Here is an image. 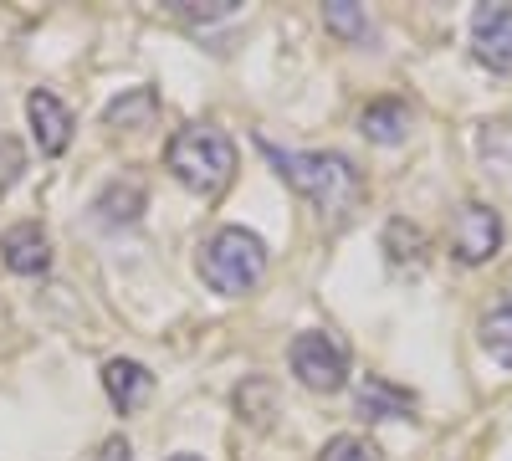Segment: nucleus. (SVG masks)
<instances>
[{
  "instance_id": "obj_5",
  "label": "nucleus",
  "mask_w": 512,
  "mask_h": 461,
  "mask_svg": "<svg viewBox=\"0 0 512 461\" xmlns=\"http://www.w3.org/2000/svg\"><path fill=\"white\" fill-rule=\"evenodd\" d=\"M497 246H502V216L487 200H461L451 216V257L461 267H482L497 257Z\"/></svg>"
},
{
  "instance_id": "obj_16",
  "label": "nucleus",
  "mask_w": 512,
  "mask_h": 461,
  "mask_svg": "<svg viewBox=\"0 0 512 461\" xmlns=\"http://www.w3.org/2000/svg\"><path fill=\"white\" fill-rule=\"evenodd\" d=\"M323 21H328L333 36H344V41H369V36H374L369 16L354 6V0H328V6H323Z\"/></svg>"
},
{
  "instance_id": "obj_10",
  "label": "nucleus",
  "mask_w": 512,
  "mask_h": 461,
  "mask_svg": "<svg viewBox=\"0 0 512 461\" xmlns=\"http://www.w3.org/2000/svg\"><path fill=\"white\" fill-rule=\"evenodd\" d=\"M354 405L359 415H369V421H405V415H415V395L395 380H384V374H364L359 390H354Z\"/></svg>"
},
{
  "instance_id": "obj_13",
  "label": "nucleus",
  "mask_w": 512,
  "mask_h": 461,
  "mask_svg": "<svg viewBox=\"0 0 512 461\" xmlns=\"http://www.w3.org/2000/svg\"><path fill=\"white\" fill-rule=\"evenodd\" d=\"M477 333H482V349H487L502 369H512V292L482 313V328H477Z\"/></svg>"
},
{
  "instance_id": "obj_20",
  "label": "nucleus",
  "mask_w": 512,
  "mask_h": 461,
  "mask_svg": "<svg viewBox=\"0 0 512 461\" xmlns=\"http://www.w3.org/2000/svg\"><path fill=\"white\" fill-rule=\"evenodd\" d=\"M241 6V0H205V6H200V0H175V11L185 16V21H221V16H231Z\"/></svg>"
},
{
  "instance_id": "obj_6",
  "label": "nucleus",
  "mask_w": 512,
  "mask_h": 461,
  "mask_svg": "<svg viewBox=\"0 0 512 461\" xmlns=\"http://www.w3.org/2000/svg\"><path fill=\"white\" fill-rule=\"evenodd\" d=\"M472 57L492 72H512V6L472 11Z\"/></svg>"
},
{
  "instance_id": "obj_1",
  "label": "nucleus",
  "mask_w": 512,
  "mask_h": 461,
  "mask_svg": "<svg viewBox=\"0 0 512 461\" xmlns=\"http://www.w3.org/2000/svg\"><path fill=\"white\" fill-rule=\"evenodd\" d=\"M262 154L277 164V175L303 195V200H313L323 216H333V221H344L354 205H359V195H364V180H359V170L344 159V154H308V149H277V144H267L262 139Z\"/></svg>"
},
{
  "instance_id": "obj_14",
  "label": "nucleus",
  "mask_w": 512,
  "mask_h": 461,
  "mask_svg": "<svg viewBox=\"0 0 512 461\" xmlns=\"http://www.w3.org/2000/svg\"><path fill=\"white\" fill-rule=\"evenodd\" d=\"M154 113H159V98H154V88H134V93L113 98L103 118H108V129H149V123H154Z\"/></svg>"
},
{
  "instance_id": "obj_22",
  "label": "nucleus",
  "mask_w": 512,
  "mask_h": 461,
  "mask_svg": "<svg viewBox=\"0 0 512 461\" xmlns=\"http://www.w3.org/2000/svg\"><path fill=\"white\" fill-rule=\"evenodd\" d=\"M169 461H200V456H190V451H185V456H169Z\"/></svg>"
},
{
  "instance_id": "obj_17",
  "label": "nucleus",
  "mask_w": 512,
  "mask_h": 461,
  "mask_svg": "<svg viewBox=\"0 0 512 461\" xmlns=\"http://www.w3.org/2000/svg\"><path fill=\"white\" fill-rule=\"evenodd\" d=\"M384 251H390L395 267L420 262V257H425V231L410 226V221H390V226H384Z\"/></svg>"
},
{
  "instance_id": "obj_18",
  "label": "nucleus",
  "mask_w": 512,
  "mask_h": 461,
  "mask_svg": "<svg viewBox=\"0 0 512 461\" xmlns=\"http://www.w3.org/2000/svg\"><path fill=\"white\" fill-rule=\"evenodd\" d=\"M318 461H379V451H374L364 436H349V431H344V436H333V441L323 446Z\"/></svg>"
},
{
  "instance_id": "obj_11",
  "label": "nucleus",
  "mask_w": 512,
  "mask_h": 461,
  "mask_svg": "<svg viewBox=\"0 0 512 461\" xmlns=\"http://www.w3.org/2000/svg\"><path fill=\"white\" fill-rule=\"evenodd\" d=\"M144 205H149V190H144V180H113V185H103V195L93 200V211H98V221L103 226H134L139 216H144Z\"/></svg>"
},
{
  "instance_id": "obj_9",
  "label": "nucleus",
  "mask_w": 512,
  "mask_h": 461,
  "mask_svg": "<svg viewBox=\"0 0 512 461\" xmlns=\"http://www.w3.org/2000/svg\"><path fill=\"white\" fill-rule=\"evenodd\" d=\"M103 390H108L113 410L134 415V410H144L149 395H154V374H149L139 359H108V364H103Z\"/></svg>"
},
{
  "instance_id": "obj_12",
  "label": "nucleus",
  "mask_w": 512,
  "mask_h": 461,
  "mask_svg": "<svg viewBox=\"0 0 512 461\" xmlns=\"http://www.w3.org/2000/svg\"><path fill=\"white\" fill-rule=\"evenodd\" d=\"M359 129L369 144H400L410 134V108L400 98H374L364 113H359Z\"/></svg>"
},
{
  "instance_id": "obj_8",
  "label": "nucleus",
  "mask_w": 512,
  "mask_h": 461,
  "mask_svg": "<svg viewBox=\"0 0 512 461\" xmlns=\"http://www.w3.org/2000/svg\"><path fill=\"white\" fill-rule=\"evenodd\" d=\"M0 262H6L16 277H41V272L52 267V241H47V231H41L36 221L6 226V236H0Z\"/></svg>"
},
{
  "instance_id": "obj_7",
  "label": "nucleus",
  "mask_w": 512,
  "mask_h": 461,
  "mask_svg": "<svg viewBox=\"0 0 512 461\" xmlns=\"http://www.w3.org/2000/svg\"><path fill=\"white\" fill-rule=\"evenodd\" d=\"M26 118H31V134H36V149L41 154H52V159L67 154V144H72V108L57 93L36 88L26 98Z\"/></svg>"
},
{
  "instance_id": "obj_21",
  "label": "nucleus",
  "mask_w": 512,
  "mask_h": 461,
  "mask_svg": "<svg viewBox=\"0 0 512 461\" xmlns=\"http://www.w3.org/2000/svg\"><path fill=\"white\" fill-rule=\"evenodd\" d=\"M93 461H134V446H128L123 436H108L103 446H98V456Z\"/></svg>"
},
{
  "instance_id": "obj_2",
  "label": "nucleus",
  "mask_w": 512,
  "mask_h": 461,
  "mask_svg": "<svg viewBox=\"0 0 512 461\" xmlns=\"http://www.w3.org/2000/svg\"><path fill=\"white\" fill-rule=\"evenodd\" d=\"M164 164L185 190L210 200L236 180V144H231L226 129H216V123H185V129L164 144Z\"/></svg>"
},
{
  "instance_id": "obj_15",
  "label": "nucleus",
  "mask_w": 512,
  "mask_h": 461,
  "mask_svg": "<svg viewBox=\"0 0 512 461\" xmlns=\"http://www.w3.org/2000/svg\"><path fill=\"white\" fill-rule=\"evenodd\" d=\"M477 149H482V159H487V170H492V175L512 180V123H507V118H497V123H482Z\"/></svg>"
},
{
  "instance_id": "obj_19",
  "label": "nucleus",
  "mask_w": 512,
  "mask_h": 461,
  "mask_svg": "<svg viewBox=\"0 0 512 461\" xmlns=\"http://www.w3.org/2000/svg\"><path fill=\"white\" fill-rule=\"evenodd\" d=\"M21 175H26V149H21L16 139H0V195L16 190Z\"/></svg>"
},
{
  "instance_id": "obj_3",
  "label": "nucleus",
  "mask_w": 512,
  "mask_h": 461,
  "mask_svg": "<svg viewBox=\"0 0 512 461\" xmlns=\"http://www.w3.org/2000/svg\"><path fill=\"white\" fill-rule=\"evenodd\" d=\"M200 277L221 298H246L267 277V241L246 226H221L200 246Z\"/></svg>"
},
{
  "instance_id": "obj_4",
  "label": "nucleus",
  "mask_w": 512,
  "mask_h": 461,
  "mask_svg": "<svg viewBox=\"0 0 512 461\" xmlns=\"http://www.w3.org/2000/svg\"><path fill=\"white\" fill-rule=\"evenodd\" d=\"M287 359H292L297 385L313 390V395H338V390L349 385V349L338 344L333 333H318V328L297 333L292 349H287Z\"/></svg>"
}]
</instances>
